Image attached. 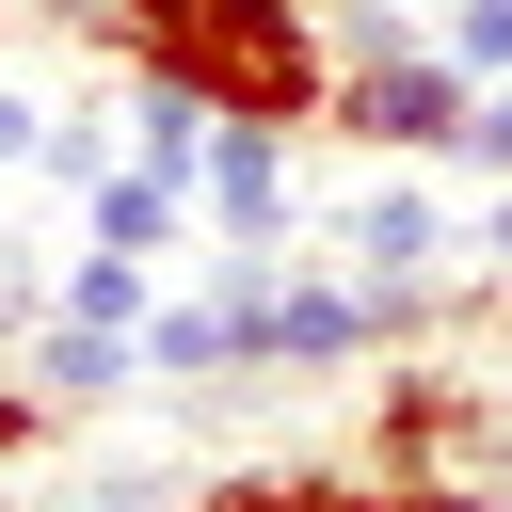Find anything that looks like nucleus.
Wrapping results in <instances>:
<instances>
[{
  "instance_id": "17",
  "label": "nucleus",
  "mask_w": 512,
  "mask_h": 512,
  "mask_svg": "<svg viewBox=\"0 0 512 512\" xmlns=\"http://www.w3.org/2000/svg\"><path fill=\"white\" fill-rule=\"evenodd\" d=\"M32 144H48V96H16V80H0V176H16Z\"/></svg>"
},
{
  "instance_id": "7",
  "label": "nucleus",
  "mask_w": 512,
  "mask_h": 512,
  "mask_svg": "<svg viewBox=\"0 0 512 512\" xmlns=\"http://www.w3.org/2000/svg\"><path fill=\"white\" fill-rule=\"evenodd\" d=\"M112 128H128V160H144V176H192L224 112H208L192 80H160V64H128V96H112Z\"/></svg>"
},
{
  "instance_id": "9",
  "label": "nucleus",
  "mask_w": 512,
  "mask_h": 512,
  "mask_svg": "<svg viewBox=\"0 0 512 512\" xmlns=\"http://www.w3.org/2000/svg\"><path fill=\"white\" fill-rule=\"evenodd\" d=\"M16 368H32L48 400H112V384H144V336H128V320H48Z\"/></svg>"
},
{
  "instance_id": "2",
  "label": "nucleus",
  "mask_w": 512,
  "mask_h": 512,
  "mask_svg": "<svg viewBox=\"0 0 512 512\" xmlns=\"http://www.w3.org/2000/svg\"><path fill=\"white\" fill-rule=\"evenodd\" d=\"M464 112H480V80H464L448 32H432V48H400V64H336V112H320V128H352L368 160H448Z\"/></svg>"
},
{
  "instance_id": "10",
  "label": "nucleus",
  "mask_w": 512,
  "mask_h": 512,
  "mask_svg": "<svg viewBox=\"0 0 512 512\" xmlns=\"http://www.w3.org/2000/svg\"><path fill=\"white\" fill-rule=\"evenodd\" d=\"M144 368H160V384H224V368H256V352H240V304H224V288L160 304V320H144Z\"/></svg>"
},
{
  "instance_id": "8",
  "label": "nucleus",
  "mask_w": 512,
  "mask_h": 512,
  "mask_svg": "<svg viewBox=\"0 0 512 512\" xmlns=\"http://www.w3.org/2000/svg\"><path fill=\"white\" fill-rule=\"evenodd\" d=\"M192 512H400L368 464H240V480H208Z\"/></svg>"
},
{
  "instance_id": "4",
  "label": "nucleus",
  "mask_w": 512,
  "mask_h": 512,
  "mask_svg": "<svg viewBox=\"0 0 512 512\" xmlns=\"http://www.w3.org/2000/svg\"><path fill=\"white\" fill-rule=\"evenodd\" d=\"M288 144H304V128H256V112H224V128H208V160H192L208 240H288Z\"/></svg>"
},
{
  "instance_id": "12",
  "label": "nucleus",
  "mask_w": 512,
  "mask_h": 512,
  "mask_svg": "<svg viewBox=\"0 0 512 512\" xmlns=\"http://www.w3.org/2000/svg\"><path fill=\"white\" fill-rule=\"evenodd\" d=\"M112 160H128V128H112V112H48V144H32V176H48V192H96Z\"/></svg>"
},
{
  "instance_id": "5",
  "label": "nucleus",
  "mask_w": 512,
  "mask_h": 512,
  "mask_svg": "<svg viewBox=\"0 0 512 512\" xmlns=\"http://www.w3.org/2000/svg\"><path fill=\"white\" fill-rule=\"evenodd\" d=\"M336 256H352L368 288H432V256H448V208L416 192V160H384V176L336 208Z\"/></svg>"
},
{
  "instance_id": "3",
  "label": "nucleus",
  "mask_w": 512,
  "mask_h": 512,
  "mask_svg": "<svg viewBox=\"0 0 512 512\" xmlns=\"http://www.w3.org/2000/svg\"><path fill=\"white\" fill-rule=\"evenodd\" d=\"M480 448V400L448 384V368H384V416H368V480L384 496H416V480H448Z\"/></svg>"
},
{
  "instance_id": "13",
  "label": "nucleus",
  "mask_w": 512,
  "mask_h": 512,
  "mask_svg": "<svg viewBox=\"0 0 512 512\" xmlns=\"http://www.w3.org/2000/svg\"><path fill=\"white\" fill-rule=\"evenodd\" d=\"M320 32H336V64H400V48H432L416 0H320Z\"/></svg>"
},
{
  "instance_id": "16",
  "label": "nucleus",
  "mask_w": 512,
  "mask_h": 512,
  "mask_svg": "<svg viewBox=\"0 0 512 512\" xmlns=\"http://www.w3.org/2000/svg\"><path fill=\"white\" fill-rule=\"evenodd\" d=\"M32 432H48V384H32V368H16V352H0V464H16V448H32Z\"/></svg>"
},
{
  "instance_id": "1",
  "label": "nucleus",
  "mask_w": 512,
  "mask_h": 512,
  "mask_svg": "<svg viewBox=\"0 0 512 512\" xmlns=\"http://www.w3.org/2000/svg\"><path fill=\"white\" fill-rule=\"evenodd\" d=\"M112 64H160V80H192L208 112H256V128H320L336 112L320 0H128V48Z\"/></svg>"
},
{
  "instance_id": "11",
  "label": "nucleus",
  "mask_w": 512,
  "mask_h": 512,
  "mask_svg": "<svg viewBox=\"0 0 512 512\" xmlns=\"http://www.w3.org/2000/svg\"><path fill=\"white\" fill-rule=\"evenodd\" d=\"M48 288H64V320H128V336L160 320V256H128V240H80Z\"/></svg>"
},
{
  "instance_id": "6",
  "label": "nucleus",
  "mask_w": 512,
  "mask_h": 512,
  "mask_svg": "<svg viewBox=\"0 0 512 512\" xmlns=\"http://www.w3.org/2000/svg\"><path fill=\"white\" fill-rule=\"evenodd\" d=\"M80 240H128V256H192V240H208V208H192V176H144V160H112V176L80 192Z\"/></svg>"
},
{
  "instance_id": "18",
  "label": "nucleus",
  "mask_w": 512,
  "mask_h": 512,
  "mask_svg": "<svg viewBox=\"0 0 512 512\" xmlns=\"http://www.w3.org/2000/svg\"><path fill=\"white\" fill-rule=\"evenodd\" d=\"M480 256H496V272H512V176H496V208H480Z\"/></svg>"
},
{
  "instance_id": "15",
  "label": "nucleus",
  "mask_w": 512,
  "mask_h": 512,
  "mask_svg": "<svg viewBox=\"0 0 512 512\" xmlns=\"http://www.w3.org/2000/svg\"><path fill=\"white\" fill-rule=\"evenodd\" d=\"M448 160H480V176H512V80H480V112H464V144Z\"/></svg>"
},
{
  "instance_id": "14",
  "label": "nucleus",
  "mask_w": 512,
  "mask_h": 512,
  "mask_svg": "<svg viewBox=\"0 0 512 512\" xmlns=\"http://www.w3.org/2000/svg\"><path fill=\"white\" fill-rule=\"evenodd\" d=\"M432 32H448V64H464V80H512V0H448Z\"/></svg>"
},
{
  "instance_id": "19",
  "label": "nucleus",
  "mask_w": 512,
  "mask_h": 512,
  "mask_svg": "<svg viewBox=\"0 0 512 512\" xmlns=\"http://www.w3.org/2000/svg\"><path fill=\"white\" fill-rule=\"evenodd\" d=\"M0 16H16V0H0Z\"/></svg>"
}]
</instances>
